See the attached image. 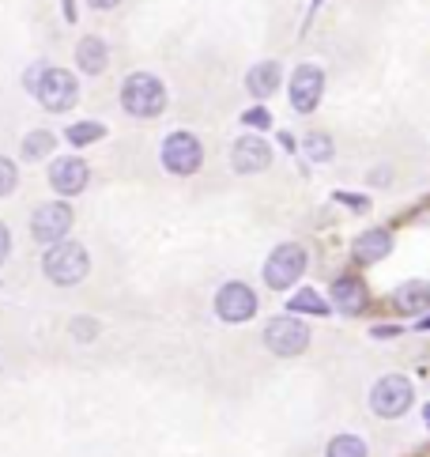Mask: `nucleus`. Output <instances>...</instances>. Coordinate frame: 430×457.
Wrapping results in <instances>:
<instances>
[{
	"label": "nucleus",
	"instance_id": "1",
	"mask_svg": "<svg viewBox=\"0 0 430 457\" xmlns=\"http://www.w3.org/2000/svg\"><path fill=\"white\" fill-rule=\"evenodd\" d=\"M27 87L35 91V99H38L45 110H54V113L76 106V99H79L76 79L64 72V69H35V72L27 76Z\"/></svg>",
	"mask_w": 430,
	"mask_h": 457
},
{
	"label": "nucleus",
	"instance_id": "2",
	"mask_svg": "<svg viewBox=\"0 0 430 457\" xmlns=\"http://www.w3.org/2000/svg\"><path fill=\"white\" fill-rule=\"evenodd\" d=\"M121 106L132 118H155V113L167 110V87L152 72H136L121 84Z\"/></svg>",
	"mask_w": 430,
	"mask_h": 457
},
{
	"label": "nucleus",
	"instance_id": "3",
	"mask_svg": "<svg viewBox=\"0 0 430 457\" xmlns=\"http://www.w3.org/2000/svg\"><path fill=\"white\" fill-rule=\"evenodd\" d=\"M91 261H87V250L79 246V242H57L54 250L45 253V276L61 287H72L87 276Z\"/></svg>",
	"mask_w": 430,
	"mask_h": 457
},
{
	"label": "nucleus",
	"instance_id": "4",
	"mask_svg": "<svg viewBox=\"0 0 430 457\" xmlns=\"http://www.w3.org/2000/svg\"><path fill=\"white\" fill-rule=\"evenodd\" d=\"M264 345H269L276 355H299L310 348V329L294 318H272L264 325Z\"/></svg>",
	"mask_w": 430,
	"mask_h": 457
},
{
	"label": "nucleus",
	"instance_id": "5",
	"mask_svg": "<svg viewBox=\"0 0 430 457\" xmlns=\"http://www.w3.org/2000/svg\"><path fill=\"white\" fill-rule=\"evenodd\" d=\"M302 269H306V253H302V246L287 242V246H279V250L269 257V265H264V280H269V287L284 291V287H291L294 280H299Z\"/></svg>",
	"mask_w": 430,
	"mask_h": 457
},
{
	"label": "nucleus",
	"instance_id": "6",
	"mask_svg": "<svg viewBox=\"0 0 430 457\" xmlns=\"http://www.w3.org/2000/svg\"><path fill=\"white\" fill-rule=\"evenodd\" d=\"M408 404H411V382L401 378V374H389V378H382L374 386V394H370V408L377 416H404L408 412Z\"/></svg>",
	"mask_w": 430,
	"mask_h": 457
},
{
	"label": "nucleus",
	"instance_id": "7",
	"mask_svg": "<svg viewBox=\"0 0 430 457\" xmlns=\"http://www.w3.org/2000/svg\"><path fill=\"white\" fill-rule=\"evenodd\" d=\"M201 140L189 137V133H174L167 137V144H162V162H167L170 174H196L201 170Z\"/></svg>",
	"mask_w": 430,
	"mask_h": 457
},
{
	"label": "nucleus",
	"instance_id": "8",
	"mask_svg": "<svg viewBox=\"0 0 430 457\" xmlns=\"http://www.w3.org/2000/svg\"><path fill=\"white\" fill-rule=\"evenodd\" d=\"M215 314L223 321H250L257 314V295L245 284H227L215 295Z\"/></svg>",
	"mask_w": 430,
	"mask_h": 457
},
{
	"label": "nucleus",
	"instance_id": "9",
	"mask_svg": "<svg viewBox=\"0 0 430 457\" xmlns=\"http://www.w3.org/2000/svg\"><path fill=\"white\" fill-rule=\"evenodd\" d=\"M321 91H325V72L318 64H302L299 72L291 79V103L299 113H310L313 106L321 103Z\"/></svg>",
	"mask_w": 430,
	"mask_h": 457
},
{
	"label": "nucleus",
	"instance_id": "10",
	"mask_svg": "<svg viewBox=\"0 0 430 457\" xmlns=\"http://www.w3.org/2000/svg\"><path fill=\"white\" fill-rule=\"evenodd\" d=\"M72 227V208L69 204H42L35 212V223H30V235L38 242H61Z\"/></svg>",
	"mask_w": 430,
	"mask_h": 457
},
{
	"label": "nucleus",
	"instance_id": "11",
	"mask_svg": "<svg viewBox=\"0 0 430 457\" xmlns=\"http://www.w3.org/2000/svg\"><path fill=\"white\" fill-rule=\"evenodd\" d=\"M87 162L84 159H57L54 167H49V186H54L57 193H64V197H76V193L87 189Z\"/></svg>",
	"mask_w": 430,
	"mask_h": 457
},
{
	"label": "nucleus",
	"instance_id": "12",
	"mask_svg": "<svg viewBox=\"0 0 430 457\" xmlns=\"http://www.w3.org/2000/svg\"><path fill=\"white\" fill-rule=\"evenodd\" d=\"M272 162V148L260 137H242L235 144V170L238 174H260Z\"/></svg>",
	"mask_w": 430,
	"mask_h": 457
},
{
	"label": "nucleus",
	"instance_id": "13",
	"mask_svg": "<svg viewBox=\"0 0 430 457\" xmlns=\"http://www.w3.org/2000/svg\"><path fill=\"white\" fill-rule=\"evenodd\" d=\"M333 303H336V310H343V314H359V310L367 306V287L359 280H351V276H340L333 284Z\"/></svg>",
	"mask_w": 430,
	"mask_h": 457
},
{
	"label": "nucleus",
	"instance_id": "14",
	"mask_svg": "<svg viewBox=\"0 0 430 457\" xmlns=\"http://www.w3.org/2000/svg\"><path fill=\"white\" fill-rule=\"evenodd\" d=\"M76 61H79V69H84L87 76H98V72H106V42L103 38H84L79 42V50H76Z\"/></svg>",
	"mask_w": 430,
	"mask_h": 457
},
{
	"label": "nucleus",
	"instance_id": "15",
	"mask_svg": "<svg viewBox=\"0 0 430 457\" xmlns=\"http://www.w3.org/2000/svg\"><path fill=\"white\" fill-rule=\"evenodd\" d=\"M245 84H250V95H257V99H269V95L279 87V64L276 61H260L257 69H250Z\"/></svg>",
	"mask_w": 430,
	"mask_h": 457
},
{
	"label": "nucleus",
	"instance_id": "16",
	"mask_svg": "<svg viewBox=\"0 0 430 457\" xmlns=\"http://www.w3.org/2000/svg\"><path fill=\"white\" fill-rule=\"evenodd\" d=\"M389 235L385 231H367V235H359V242H355V257L359 261H382L385 253H389Z\"/></svg>",
	"mask_w": 430,
	"mask_h": 457
},
{
	"label": "nucleus",
	"instance_id": "17",
	"mask_svg": "<svg viewBox=\"0 0 430 457\" xmlns=\"http://www.w3.org/2000/svg\"><path fill=\"white\" fill-rule=\"evenodd\" d=\"M426 299H430V291H426L423 280H416V284H408V287L396 291V306L408 310V314H423V310H426Z\"/></svg>",
	"mask_w": 430,
	"mask_h": 457
},
{
	"label": "nucleus",
	"instance_id": "18",
	"mask_svg": "<svg viewBox=\"0 0 430 457\" xmlns=\"http://www.w3.org/2000/svg\"><path fill=\"white\" fill-rule=\"evenodd\" d=\"M291 310H299V314H318V318H321V314H328L325 299L318 295V291H310V287H306V291H299V295L291 299Z\"/></svg>",
	"mask_w": 430,
	"mask_h": 457
},
{
	"label": "nucleus",
	"instance_id": "19",
	"mask_svg": "<svg viewBox=\"0 0 430 457\" xmlns=\"http://www.w3.org/2000/svg\"><path fill=\"white\" fill-rule=\"evenodd\" d=\"M328 457H367V446H362V438L340 435V438L328 443Z\"/></svg>",
	"mask_w": 430,
	"mask_h": 457
},
{
	"label": "nucleus",
	"instance_id": "20",
	"mask_svg": "<svg viewBox=\"0 0 430 457\" xmlns=\"http://www.w3.org/2000/svg\"><path fill=\"white\" fill-rule=\"evenodd\" d=\"M49 152H54V137H49V133H30L23 140V155L27 159H45Z\"/></svg>",
	"mask_w": 430,
	"mask_h": 457
},
{
	"label": "nucleus",
	"instance_id": "21",
	"mask_svg": "<svg viewBox=\"0 0 430 457\" xmlns=\"http://www.w3.org/2000/svg\"><path fill=\"white\" fill-rule=\"evenodd\" d=\"M306 155L310 159H318V162H325V159H333V140H328L325 133H313V137H306Z\"/></svg>",
	"mask_w": 430,
	"mask_h": 457
},
{
	"label": "nucleus",
	"instance_id": "22",
	"mask_svg": "<svg viewBox=\"0 0 430 457\" xmlns=\"http://www.w3.org/2000/svg\"><path fill=\"white\" fill-rule=\"evenodd\" d=\"M103 133H106L103 125H95V121H79V125H72V129H69V144H95Z\"/></svg>",
	"mask_w": 430,
	"mask_h": 457
},
{
	"label": "nucleus",
	"instance_id": "23",
	"mask_svg": "<svg viewBox=\"0 0 430 457\" xmlns=\"http://www.w3.org/2000/svg\"><path fill=\"white\" fill-rule=\"evenodd\" d=\"M12 189H15V162L0 155V197L12 193Z\"/></svg>",
	"mask_w": 430,
	"mask_h": 457
},
{
	"label": "nucleus",
	"instance_id": "24",
	"mask_svg": "<svg viewBox=\"0 0 430 457\" xmlns=\"http://www.w3.org/2000/svg\"><path fill=\"white\" fill-rule=\"evenodd\" d=\"M245 125L264 129V125H269V113H264V110H250V113H245Z\"/></svg>",
	"mask_w": 430,
	"mask_h": 457
},
{
	"label": "nucleus",
	"instance_id": "25",
	"mask_svg": "<svg viewBox=\"0 0 430 457\" xmlns=\"http://www.w3.org/2000/svg\"><path fill=\"white\" fill-rule=\"evenodd\" d=\"M72 329H76V337H79V340H91V337H95V325H91V321H76Z\"/></svg>",
	"mask_w": 430,
	"mask_h": 457
},
{
	"label": "nucleus",
	"instance_id": "26",
	"mask_svg": "<svg viewBox=\"0 0 430 457\" xmlns=\"http://www.w3.org/2000/svg\"><path fill=\"white\" fill-rule=\"evenodd\" d=\"M87 4H91V8H98V12H110V8H118L121 0H87Z\"/></svg>",
	"mask_w": 430,
	"mask_h": 457
},
{
	"label": "nucleus",
	"instance_id": "27",
	"mask_svg": "<svg viewBox=\"0 0 430 457\" xmlns=\"http://www.w3.org/2000/svg\"><path fill=\"white\" fill-rule=\"evenodd\" d=\"M8 246H12V242H8V231H4V227H0V261L8 257Z\"/></svg>",
	"mask_w": 430,
	"mask_h": 457
}]
</instances>
